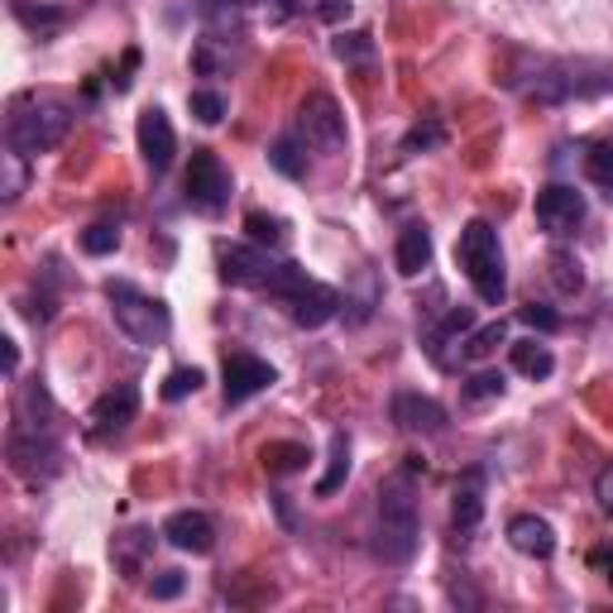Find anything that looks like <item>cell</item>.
<instances>
[{
	"mask_svg": "<svg viewBox=\"0 0 613 613\" xmlns=\"http://www.w3.org/2000/svg\"><path fill=\"white\" fill-rule=\"evenodd\" d=\"M418 465L389 474L379 484V536L374 551L389 565H408L418 556V484H412Z\"/></svg>",
	"mask_w": 613,
	"mask_h": 613,
	"instance_id": "1",
	"label": "cell"
},
{
	"mask_svg": "<svg viewBox=\"0 0 613 613\" xmlns=\"http://www.w3.org/2000/svg\"><path fill=\"white\" fill-rule=\"evenodd\" d=\"M455 264L465 269V279L474 288V298L484 306H503L509 298V273H503V250H499V230L489 221H470L455 240Z\"/></svg>",
	"mask_w": 613,
	"mask_h": 613,
	"instance_id": "2",
	"label": "cell"
},
{
	"mask_svg": "<svg viewBox=\"0 0 613 613\" xmlns=\"http://www.w3.org/2000/svg\"><path fill=\"white\" fill-rule=\"evenodd\" d=\"M72 125V105L58 101V97H24L14 101V111L6 120V144L14 153H24V159H34V153H49L63 144V134Z\"/></svg>",
	"mask_w": 613,
	"mask_h": 613,
	"instance_id": "3",
	"label": "cell"
},
{
	"mask_svg": "<svg viewBox=\"0 0 613 613\" xmlns=\"http://www.w3.org/2000/svg\"><path fill=\"white\" fill-rule=\"evenodd\" d=\"M105 302H111V316H115V326L130 335L134 345H163L168 341V331H173V321H168V306L159 298H149L140 293L134 283H105Z\"/></svg>",
	"mask_w": 613,
	"mask_h": 613,
	"instance_id": "4",
	"label": "cell"
},
{
	"mask_svg": "<svg viewBox=\"0 0 613 613\" xmlns=\"http://www.w3.org/2000/svg\"><path fill=\"white\" fill-rule=\"evenodd\" d=\"M273 298H279L288 306V316H293L298 326H306V331L326 326V321L341 312V293H335V288H326V283H316V279H306L298 264H288V273L279 279V288H273Z\"/></svg>",
	"mask_w": 613,
	"mask_h": 613,
	"instance_id": "5",
	"label": "cell"
},
{
	"mask_svg": "<svg viewBox=\"0 0 613 613\" xmlns=\"http://www.w3.org/2000/svg\"><path fill=\"white\" fill-rule=\"evenodd\" d=\"M298 140L316 153H341L345 149V111L331 91H306L298 105Z\"/></svg>",
	"mask_w": 613,
	"mask_h": 613,
	"instance_id": "6",
	"label": "cell"
},
{
	"mask_svg": "<svg viewBox=\"0 0 613 613\" xmlns=\"http://www.w3.org/2000/svg\"><path fill=\"white\" fill-rule=\"evenodd\" d=\"M217 259H221V279L235 283V288H264V293H273L279 288V279L288 273L283 259H273L264 244H217Z\"/></svg>",
	"mask_w": 613,
	"mask_h": 613,
	"instance_id": "7",
	"label": "cell"
},
{
	"mask_svg": "<svg viewBox=\"0 0 613 613\" xmlns=\"http://www.w3.org/2000/svg\"><path fill=\"white\" fill-rule=\"evenodd\" d=\"M182 188H188V202L197 211H207V217H217V211L230 202V173L211 149H192V163H188Z\"/></svg>",
	"mask_w": 613,
	"mask_h": 613,
	"instance_id": "8",
	"label": "cell"
},
{
	"mask_svg": "<svg viewBox=\"0 0 613 613\" xmlns=\"http://www.w3.org/2000/svg\"><path fill=\"white\" fill-rule=\"evenodd\" d=\"M6 460H10L14 474H24V480H49V474H58V446L49 436H39V426H24V422L10 426Z\"/></svg>",
	"mask_w": 613,
	"mask_h": 613,
	"instance_id": "9",
	"label": "cell"
},
{
	"mask_svg": "<svg viewBox=\"0 0 613 613\" xmlns=\"http://www.w3.org/2000/svg\"><path fill=\"white\" fill-rule=\"evenodd\" d=\"M140 418V389L134 383H115V389H105L97 403H91V426L87 432L97 436V441H105V436H115V432H125V426Z\"/></svg>",
	"mask_w": 613,
	"mask_h": 613,
	"instance_id": "10",
	"label": "cell"
},
{
	"mask_svg": "<svg viewBox=\"0 0 613 613\" xmlns=\"http://www.w3.org/2000/svg\"><path fill=\"white\" fill-rule=\"evenodd\" d=\"M273 379H279V374H273V364H269V360H259V355H244V350H235V355H225L221 393H225V403L235 408V403H250L254 393H264Z\"/></svg>",
	"mask_w": 613,
	"mask_h": 613,
	"instance_id": "11",
	"label": "cell"
},
{
	"mask_svg": "<svg viewBox=\"0 0 613 613\" xmlns=\"http://www.w3.org/2000/svg\"><path fill=\"white\" fill-rule=\"evenodd\" d=\"M585 221V197L575 188H565V182H551V188L536 192V225L546 230V235H571V230Z\"/></svg>",
	"mask_w": 613,
	"mask_h": 613,
	"instance_id": "12",
	"label": "cell"
},
{
	"mask_svg": "<svg viewBox=\"0 0 613 613\" xmlns=\"http://www.w3.org/2000/svg\"><path fill=\"white\" fill-rule=\"evenodd\" d=\"M393 422L403 426V432L412 436H436V432H446L451 418H446V408L436 403V398H426V393H393Z\"/></svg>",
	"mask_w": 613,
	"mask_h": 613,
	"instance_id": "13",
	"label": "cell"
},
{
	"mask_svg": "<svg viewBox=\"0 0 613 613\" xmlns=\"http://www.w3.org/2000/svg\"><path fill=\"white\" fill-rule=\"evenodd\" d=\"M163 542L178 546V551H192V556H207V551L217 546V527H211L207 513L182 509V513H173V517L163 523Z\"/></svg>",
	"mask_w": 613,
	"mask_h": 613,
	"instance_id": "14",
	"label": "cell"
},
{
	"mask_svg": "<svg viewBox=\"0 0 613 613\" xmlns=\"http://www.w3.org/2000/svg\"><path fill=\"white\" fill-rule=\"evenodd\" d=\"M140 153H144V163L153 168V173H163V168L173 163V153H178V134H173V125H168V115L159 111V105H149V111L140 115Z\"/></svg>",
	"mask_w": 613,
	"mask_h": 613,
	"instance_id": "15",
	"label": "cell"
},
{
	"mask_svg": "<svg viewBox=\"0 0 613 613\" xmlns=\"http://www.w3.org/2000/svg\"><path fill=\"white\" fill-rule=\"evenodd\" d=\"M509 542L523 551V556H536V561H546L551 551H556V532H551L546 517H536V513H517L513 523H509Z\"/></svg>",
	"mask_w": 613,
	"mask_h": 613,
	"instance_id": "16",
	"label": "cell"
},
{
	"mask_svg": "<svg viewBox=\"0 0 613 613\" xmlns=\"http://www.w3.org/2000/svg\"><path fill=\"white\" fill-rule=\"evenodd\" d=\"M393 264H398V273H403V279H418V273L432 264V230H426V225H408L403 235H398Z\"/></svg>",
	"mask_w": 613,
	"mask_h": 613,
	"instance_id": "17",
	"label": "cell"
},
{
	"mask_svg": "<svg viewBox=\"0 0 613 613\" xmlns=\"http://www.w3.org/2000/svg\"><path fill=\"white\" fill-rule=\"evenodd\" d=\"M484 517V474L470 470L455 489V532H474Z\"/></svg>",
	"mask_w": 613,
	"mask_h": 613,
	"instance_id": "18",
	"label": "cell"
},
{
	"mask_svg": "<svg viewBox=\"0 0 613 613\" xmlns=\"http://www.w3.org/2000/svg\"><path fill=\"white\" fill-rule=\"evenodd\" d=\"M153 546V532H144V527H134V532H125V536H115V546H111V556H115V565L125 571L130 580L144 571V551Z\"/></svg>",
	"mask_w": 613,
	"mask_h": 613,
	"instance_id": "19",
	"label": "cell"
},
{
	"mask_svg": "<svg viewBox=\"0 0 613 613\" xmlns=\"http://www.w3.org/2000/svg\"><path fill=\"white\" fill-rule=\"evenodd\" d=\"M306 460H312V451H306L302 441H269L264 446V470L269 474H298Z\"/></svg>",
	"mask_w": 613,
	"mask_h": 613,
	"instance_id": "20",
	"label": "cell"
},
{
	"mask_svg": "<svg viewBox=\"0 0 613 613\" xmlns=\"http://www.w3.org/2000/svg\"><path fill=\"white\" fill-rule=\"evenodd\" d=\"M509 355H513V370H517V374H527V379H546L551 370H556L551 350H546V345H536V341H517V345H509Z\"/></svg>",
	"mask_w": 613,
	"mask_h": 613,
	"instance_id": "21",
	"label": "cell"
},
{
	"mask_svg": "<svg viewBox=\"0 0 613 613\" xmlns=\"http://www.w3.org/2000/svg\"><path fill=\"white\" fill-rule=\"evenodd\" d=\"M345 474H350V436H345V432H331V465H326V474L316 480V494H321V499L335 494V489L345 484Z\"/></svg>",
	"mask_w": 613,
	"mask_h": 613,
	"instance_id": "22",
	"label": "cell"
},
{
	"mask_svg": "<svg viewBox=\"0 0 613 613\" xmlns=\"http://www.w3.org/2000/svg\"><path fill=\"white\" fill-rule=\"evenodd\" d=\"M499 345H509V326H503V321H489V326L470 331V341H465V360H489Z\"/></svg>",
	"mask_w": 613,
	"mask_h": 613,
	"instance_id": "23",
	"label": "cell"
},
{
	"mask_svg": "<svg viewBox=\"0 0 613 613\" xmlns=\"http://www.w3.org/2000/svg\"><path fill=\"white\" fill-rule=\"evenodd\" d=\"M551 283H556L565 298L580 293V288H585V269H580V259H575V254H565V250L551 254Z\"/></svg>",
	"mask_w": 613,
	"mask_h": 613,
	"instance_id": "24",
	"label": "cell"
},
{
	"mask_svg": "<svg viewBox=\"0 0 613 613\" xmlns=\"http://www.w3.org/2000/svg\"><path fill=\"white\" fill-rule=\"evenodd\" d=\"M585 173H590L594 188H604V197L613 202V144H594L585 153Z\"/></svg>",
	"mask_w": 613,
	"mask_h": 613,
	"instance_id": "25",
	"label": "cell"
},
{
	"mask_svg": "<svg viewBox=\"0 0 613 613\" xmlns=\"http://www.w3.org/2000/svg\"><path fill=\"white\" fill-rule=\"evenodd\" d=\"M269 163H273V168H279V173H283V178H302V173H306L302 144L293 140V134H283V140H279V144H273V149H269Z\"/></svg>",
	"mask_w": 613,
	"mask_h": 613,
	"instance_id": "26",
	"label": "cell"
},
{
	"mask_svg": "<svg viewBox=\"0 0 613 613\" xmlns=\"http://www.w3.org/2000/svg\"><path fill=\"white\" fill-rule=\"evenodd\" d=\"M202 383H207V374L197 370V364H182V370H173V374L163 379V398H168V403H182V398L197 393Z\"/></svg>",
	"mask_w": 613,
	"mask_h": 613,
	"instance_id": "27",
	"label": "cell"
},
{
	"mask_svg": "<svg viewBox=\"0 0 613 613\" xmlns=\"http://www.w3.org/2000/svg\"><path fill=\"white\" fill-rule=\"evenodd\" d=\"M503 389H509L503 370H480L465 383V398H470V403H489V398H503Z\"/></svg>",
	"mask_w": 613,
	"mask_h": 613,
	"instance_id": "28",
	"label": "cell"
},
{
	"mask_svg": "<svg viewBox=\"0 0 613 613\" xmlns=\"http://www.w3.org/2000/svg\"><path fill=\"white\" fill-rule=\"evenodd\" d=\"M244 230H250L254 244H283V221L269 217V211H250V217H244Z\"/></svg>",
	"mask_w": 613,
	"mask_h": 613,
	"instance_id": "29",
	"label": "cell"
},
{
	"mask_svg": "<svg viewBox=\"0 0 613 613\" xmlns=\"http://www.w3.org/2000/svg\"><path fill=\"white\" fill-rule=\"evenodd\" d=\"M82 250H87V254H115V250H120V230L105 225V221L87 225V230H82Z\"/></svg>",
	"mask_w": 613,
	"mask_h": 613,
	"instance_id": "30",
	"label": "cell"
},
{
	"mask_svg": "<svg viewBox=\"0 0 613 613\" xmlns=\"http://www.w3.org/2000/svg\"><path fill=\"white\" fill-rule=\"evenodd\" d=\"M188 105H192V115L202 120V125H221V115H225V97H221V91H192Z\"/></svg>",
	"mask_w": 613,
	"mask_h": 613,
	"instance_id": "31",
	"label": "cell"
},
{
	"mask_svg": "<svg viewBox=\"0 0 613 613\" xmlns=\"http://www.w3.org/2000/svg\"><path fill=\"white\" fill-rule=\"evenodd\" d=\"M441 140H446L441 120H426V125H412V130L403 134V149H408V153H418V149H436Z\"/></svg>",
	"mask_w": 613,
	"mask_h": 613,
	"instance_id": "32",
	"label": "cell"
},
{
	"mask_svg": "<svg viewBox=\"0 0 613 613\" xmlns=\"http://www.w3.org/2000/svg\"><path fill=\"white\" fill-rule=\"evenodd\" d=\"M14 14H20L29 29H58V24H63V10H53V6L29 10V0H14Z\"/></svg>",
	"mask_w": 613,
	"mask_h": 613,
	"instance_id": "33",
	"label": "cell"
},
{
	"mask_svg": "<svg viewBox=\"0 0 613 613\" xmlns=\"http://www.w3.org/2000/svg\"><path fill=\"white\" fill-rule=\"evenodd\" d=\"M335 49V58H345V63H355V58H370L374 53V39L370 34H341L331 43Z\"/></svg>",
	"mask_w": 613,
	"mask_h": 613,
	"instance_id": "34",
	"label": "cell"
},
{
	"mask_svg": "<svg viewBox=\"0 0 613 613\" xmlns=\"http://www.w3.org/2000/svg\"><path fill=\"white\" fill-rule=\"evenodd\" d=\"M182 585H188V580H182V571H159V575L149 580V594H153V600H178Z\"/></svg>",
	"mask_w": 613,
	"mask_h": 613,
	"instance_id": "35",
	"label": "cell"
},
{
	"mask_svg": "<svg viewBox=\"0 0 613 613\" xmlns=\"http://www.w3.org/2000/svg\"><path fill=\"white\" fill-rule=\"evenodd\" d=\"M24 192V153H6V202H14V197Z\"/></svg>",
	"mask_w": 613,
	"mask_h": 613,
	"instance_id": "36",
	"label": "cell"
},
{
	"mask_svg": "<svg viewBox=\"0 0 613 613\" xmlns=\"http://www.w3.org/2000/svg\"><path fill=\"white\" fill-rule=\"evenodd\" d=\"M517 316H523L527 321V326H536V331H561V316L556 312H551V306H542V302H532V306H523V312H517Z\"/></svg>",
	"mask_w": 613,
	"mask_h": 613,
	"instance_id": "37",
	"label": "cell"
},
{
	"mask_svg": "<svg viewBox=\"0 0 613 613\" xmlns=\"http://www.w3.org/2000/svg\"><path fill=\"white\" fill-rule=\"evenodd\" d=\"M350 10H355V0H321V6H316V14H321L326 24L350 20Z\"/></svg>",
	"mask_w": 613,
	"mask_h": 613,
	"instance_id": "38",
	"label": "cell"
},
{
	"mask_svg": "<svg viewBox=\"0 0 613 613\" xmlns=\"http://www.w3.org/2000/svg\"><path fill=\"white\" fill-rule=\"evenodd\" d=\"M600 503H604V513H613V465L600 474Z\"/></svg>",
	"mask_w": 613,
	"mask_h": 613,
	"instance_id": "39",
	"label": "cell"
},
{
	"mask_svg": "<svg viewBox=\"0 0 613 613\" xmlns=\"http://www.w3.org/2000/svg\"><path fill=\"white\" fill-rule=\"evenodd\" d=\"M14 370H20V345L6 341V374H14Z\"/></svg>",
	"mask_w": 613,
	"mask_h": 613,
	"instance_id": "40",
	"label": "cell"
},
{
	"mask_svg": "<svg viewBox=\"0 0 613 613\" xmlns=\"http://www.w3.org/2000/svg\"><path fill=\"white\" fill-rule=\"evenodd\" d=\"M609 585H613V561H609Z\"/></svg>",
	"mask_w": 613,
	"mask_h": 613,
	"instance_id": "41",
	"label": "cell"
}]
</instances>
